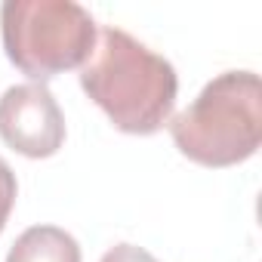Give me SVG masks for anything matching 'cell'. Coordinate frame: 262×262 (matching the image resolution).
<instances>
[{"label":"cell","mask_w":262,"mask_h":262,"mask_svg":"<svg viewBox=\"0 0 262 262\" xmlns=\"http://www.w3.org/2000/svg\"><path fill=\"white\" fill-rule=\"evenodd\" d=\"M83 93L129 136H151L173 117L176 68L123 28L96 31L90 59L80 65Z\"/></svg>","instance_id":"6da1fadb"},{"label":"cell","mask_w":262,"mask_h":262,"mask_svg":"<svg viewBox=\"0 0 262 262\" xmlns=\"http://www.w3.org/2000/svg\"><path fill=\"white\" fill-rule=\"evenodd\" d=\"M176 148L201 167H234L256 155L262 142V83L253 71L213 77L198 99L170 117Z\"/></svg>","instance_id":"7a4b0ae2"},{"label":"cell","mask_w":262,"mask_h":262,"mask_svg":"<svg viewBox=\"0 0 262 262\" xmlns=\"http://www.w3.org/2000/svg\"><path fill=\"white\" fill-rule=\"evenodd\" d=\"M0 34L7 59L43 83L90 59L96 22L74 0H7L0 7Z\"/></svg>","instance_id":"3957f363"},{"label":"cell","mask_w":262,"mask_h":262,"mask_svg":"<svg viewBox=\"0 0 262 262\" xmlns=\"http://www.w3.org/2000/svg\"><path fill=\"white\" fill-rule=\"evenodd\" d=\"M0 139L25 158H53L65 142V117L43 83H19L0 96Z\"/></svg>","instance_id":"277c9868"},{"label":"cell","mask_w":262,"mask_h":262,"mask_svg":"<svg viewBox=\"0 0 262 262\" xmlns=\"http://www.w3.org/2000/svg\"><path fill=\"white\" fill-rule=\"evenodd\" d=\"M7 262H80V244L59 225H31L16 237Z\"/></svg>","instance_id":"5b68a950"},{"label":"cell","mask_w":262,"mask_h":262,"mask_svg":"<svg viewBox=\"0 0 262 262\" xmlns=\"http://www.w3.org/2000/svg\"><path fill=\"white\" fill-rule=\"evenodd\" d=\"M16 191H19V185H16V173L10 170V164H7L4 158H0V234H4L7 219H10V213H13Z\"/></svg>","instance_id":"8992f818"},{"label":"cell","mask_w":262,"mask_h":262,"mask_svg":"<svg viewBox=\"0 0 262 262\" xmlns=\"http://www.w3.org/2000/svg\"><path fill=\"white\" fill-rule=\"evenodd\" d=\"M102 262H158V259L136 244H117L102 256Z\"/></svg>","instance_id":"52a82bcc"}]
</instances>
